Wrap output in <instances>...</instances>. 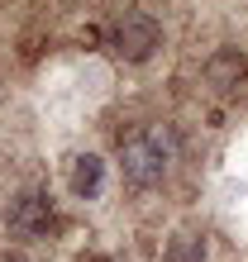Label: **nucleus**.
I'll return each instance as SVG.
<instances>
[{
	"mask_svg": "<svg viewBox=\"0 0 248 262\" xmlns=\"http://www.w3.org/2000/svg\"><path fill=\"white\" fill-rule=\"evenodd\" d=\"M48 229H53V210H48V200H43V195H19L10 205V234L43 238Z\"/></svg>",
	"mask_w": 248,
	"mask_h": 262,
	"instance_id": "obj_3",
	"label": "nucleus"
},
{
	"mask_svg": "<svg viewBox=\"0 0 248 262\" xmlns=\"http://www.w3.org/2000/svg\"><path fill=\"white\" fill-rule=\"evenodd\" d=\"M172 262H205V243L191 238V234H181V238L172 243Z\"/></svg>",
	"mask_w": 248,
	"mask_h": 262,
	"instance_id": "obj_5",
	"label": "nucleus"
},
{
	"mask_svg": "<svg viewBox=\"0 0 248 262\" xmlns=\"http://www.w3.org/2000/svg\"><path fill=\"white\" fill-rule=\"evenodd\" d=\"M239 67H243V62H239V57H220V62H215L210 72H215V81H220V86H224V76H229V72H239Z\"/></svg>",
	"mask_w": 248,
	"mask_h": 262,
	"instance_id": "obj_6",
	"label": "nucleus"
},
{
	"mask_svg": "<svg viewBox=\"0 0 248 262\" xmlns=\"http://www.w3.org/2000/svg\"><path fill=\"white\" fill-rule=\"evenodd\" d=\"M115 48L129 57V62H143V57L158 48V24L148 14H124L119 29H115Z\"/></svg>",
	"mask_w": 248,
	"mask_h": 262,
	"instance_id": "obj_2",
	"label": "nucleus"
},
{
	"mask_svg": "<svg viewBox=\"0 0 248 262\" xmlns=\"http://www.w3.org/2000/svg\"><path fill=\"white\" fill-rule=\"evenodd\" d=\"M172 134H167L162 124H153L143 134H134V138H124V148H119V167H124V181L138 191H153L158 181L167 177V167H172Z\"/></svg>",
	"mask_w": 248,
	"mask_h": 262,
	"instance_id": "obj_1",
	"label": "nucleus"
},
{
	"mask_svg": "<svg viewBox=\"0 0 248 262\" xmlns=\"http://www.w3.org/2000/svg\"><path fill=\"white\" fill-rule=\"evenodd\" d=\"M100 186H105V162L96 158V152L76 158V167H72V191L81 195V200H96V195H100Z\"/></svg>",
	"mask_w": 248,
	"mask_h": 262,
	"instance_id": "obj_4",
	"label": "nucleus"
}]
</instances>
